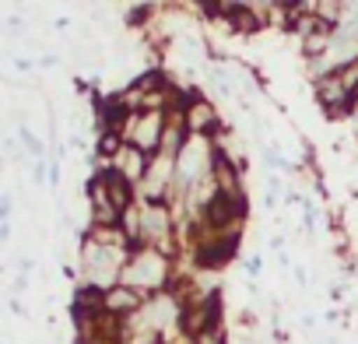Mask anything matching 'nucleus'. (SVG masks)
Listing matches in <instances>:
<instances>
[{"label": "nucleus", "mask_w": 358, "mask_h": 344, "mask_svg": "<svg viewBox=\"0 0 358 344\" xmlns=\"http://www.w3.org/2000/svg\"><path fill=\"white\" fill-rule=\"evenodd\" d=\"M243 267H246V274H250V278H260V274H264V260H260V257H246V260H243Z\"/></svg>", "instance_id": "nucleus-5"}, {"label": "nucleus", "mask_w": 358, "mask_h": 344, "mask_svg": "<svg viewBox=\"0 0 358 344\" xmlns=\"http://www.w3.org/2000/svg\"><path fill=\"white\" fill-rule=\"evenodd\" d=\"M25 288H29V278H25V274H18V278H15V285H11V292H15V295H22Z\"/></svg>", "instance_id": "nucleus-7"}, {"label": "nucleus", "mask_w": 358, "mask_h": 344, "mask_svg": "<svg viewBox=\"0 0 358 344\" xmlns=\"http://www.w3.org/2000/svg\"><path fill=\"white\" fill-rule=\"evenodd\" d=\"M183 127H187L190 137H204V141H211V137H218V134L225 130V120H222L218 106L208 102V99L197 92V95L190 99V106L183 109Z\"/></svg>", "instance_id": "nucleus-2"}, {"label": "nucleus", "mask_w": 358, "mask_h": 344, "mask_svg": "<svg viewBox=\"0 0 358 344\" xmlns=\"http://www.w3.org/2000/svg\"><path fill=\"white\" fill-rule=\"evenodd\" d=\"M113 169H116V172H123V176H127L134 187H141V183H144V176H148V169H151V155H144L141 148L127 144V148L120 151V158L113 162Z\"/></svg>", "instance_id": "nucleus-4"}, {"label": "nucleus", "mask_w": 358, "mask_h": 344, "mask_svg": "<svg viewBox=\"0 0 358 344\" xmlns=\"http://www.w3.org/2000/svg\"><path fill=\"white\" fill-rule=\"evenodd\" d=\"M144 302H148V295H141L137 288H127V285H116V288L106 292V313H113L120 320L137 316L144 309Z\"/></svg>", "instance_id": "nucleus-3"}, {"label": "nucleus", "mask_w": 358, "mask_h": 344, "mask_svg": "<svg viewBox=\"0 0 358 344\" xmlns=\"http://www.w3.org/2000/svg\"><path fill=\"white\" fill-rule=\"evenodd\" d=\"M313 99H316V106L323 109V116L330 123L334 120H351L355 109H358V95L341 81V74H330V78L313 81Z\"/></svg>", "instance_id": "nucleus-1"}, {"label": "nucleus", "mask_w": 358, "mask_h": 344, "mask_svg": "<svg viewBox=\"0 0 358 344\" xmlns=\"http://www.w3.org/2000/svg\"><path fill=\"white\" fill-rule=\"evenodd\" d=\"M64 183V172H60V162L50 165V187H60Z\"/></svg>", "instance_id": "nucleus-6"}]
</instances>
